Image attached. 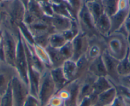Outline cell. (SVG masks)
<instances>
[{"label":"cell","mask_w":130,"mask_h":106,"mask_svg":"<svg viewBox=\"0 0 130 106\" xmlns=\"http://www.w3.org/2000/svg\"><path fill=\"white\" fill-rule=\"evenodd\" d=\"M17 75L16 69L7 63L0 62V95L8 90L13 78Z\"/></svg>","instance_id":"obj_7"},{"label":"cell","mask_w":130,"mask_h":106,"mask_svg":"<svg viewBox=\"0 0 130 106\" xmlns=\"http://www.w3.org/2000/svg\"><path fill=\"white\" fill-rule=\"evenodd\" d=\"M2 33H3V32H2V29L1 27V24H0V42L2 39Z\"/></svg>","instance_id":"obj_35"},{"label":"cell","mask_w":130,"mask_h":106,"mask_svg":"<svg viewBox=\"0 0 130 106\" xmlns=\"http://www.w3.org/2000/svg\"><path fill=\"white\" fill-rule=\"evenodd\" d=\"M15 67L17 71V74L21 79L29 85L28 79V62L27 54L25 50L24 44L19 32L18 45H17V53H16Z\"/></svg>","instance_id":"obj_4"},{"label":"cell","mask_w":130,"mask_h":106,"mask_svg":"<svg viewBox=\"0 0 130 106\" xmlns=\"http://www.w3.org/2000/svg\"><path fill=\"white\" fill-rule=\"evenodd\" d=\"M62 106H64V105H62Z\"/></svg>","instance_id":"obj_42"},{"label":"cell","mask_w":130,"mask_h":106,"mask_svg":"<svg viewBox=\"0 0 130 106\" xmlns=\"http://www.w3.org/2000/svg\"><path fill=\"white\" fill-rule=\"evenodd\" d=\"M102 57L107 69L108 79L112 84H119L120 76L117 72V66L119 60L112 57L106 50L102 54Z\"/></svg>","instance_id":"obj_8"},{"label":"cell","mask_w":130,"mask_h":106,"mask_svg":"<svg viewBox=\"0 0 130 106\" xmlns=\"http://www.w3.org/2000/svg\"><path fill=\"white\" fill-rule=\"evenodd\" d=\"M57 93V90L53 81L49 69H47L42 74L40 83L38 100L41 106L48 104L50 100Z\"/></svg>","instance_id":"obj_3"},{"label":"cell","mask_w":130,"mask_h":106,"mask_svg":"<svg viewBox=\"0 0 130 106\" xmlns=\"http://www.w3.org/2000/svg\"><path fill=\"white\" fill-rule=\"evenodd\" d=\"M45 106H51V105H50L49 104H47V105H46Z\"/></svg>","instance_id":"obj_39"},{"label":"cell","mask_w":130,"mask_h":106,"mask_svg":"<svg viewBox=\"0 0 130 106\" xmlns=\"http://www.w3.org/2000/svg\"><path fill=\"white\" fill-rule=\"evenodd\" d=\"M51 106H62L64 105V102L57 94L55 95L48 103Z\"/></svg>","instance_id":"obj_30"},{"label":"cell","mask_w":130,"mask_h":106,"mask_svg":"<svg viewBox=\"0 0 130 106\" xmlns=\"http://www.w3.org/2000/svg\"><path fill=\"white\" fill-rule=\"evenodd\" d=\"M130 13V2L129 0H121L119 10L110 17L111 30L110 34L118 31L123 26Z\"/></svg>","instance_id":"obj_6"},{"label":"cell","mask_w":130,"mask_h":106,"mask_svg":"<svg viewBox=\"0 0 130 106\" xmlns=\"http://www.w3.org/2000/svg\"><path fill=\"white\" fill-rule=\"evenodd\" d=\"M0 106H14L12 90H11V84L10 87H8L7 92L1 97Z\"/></svg>","instance_id":"obj_26"},{"label":"cell","mask_w":130,"mask_h":106,"mask_svg":"<svg viewBox=\"0 0 130 106\" xmlns=\"http://www.w3.org/2000/svg\"><path fill=\"white\" fill-rule=\"evenodd\" d=\"M112 85L116 88L117 96L121 97L127 106H130V90L121 84Z\"/></svg>","instance_id":"obj_24"},{"label":"cell","mask_w":130,"mask_h":106,"mask_svg":"<svg viewBox=\"0 0 130 106\" xmlns=\"http://www.w3.org/2000/svg\"><path fill=\"white\" fill-rule=\"evenodd\" d=\"M46 50H47V52L49 55L50 58H51V63H52V69L62 67L64 62L67 60L63 57L60 50L54 48L50 46H48L46 48Z\"/></svg>","instance_id":"obj_16"},{"label":"cell","mask_w":130,"mask_h":106,"mask_svg":"<svg viewBox=\"0 0 130 106\" xmlns=\"http://www.w3.org/2000/svg\"><path fill=\"white\" fill-rule=\"evenodd\" d=\"M117 96V92L113 86L110 89L98 95L94 106H110Z\"/></svg>","instance_id":"obj_13"},{"label":"cell","mask_w":130,"mask_h":106,"mask_svg":"<svg viewBox=\"0 0 130 106\" xmlns=\"http://www.w3.org/2000/svg\"><path fill=\"white\" fill-rule=\"evenodd\" d=\"M1 27L3 32L2 39L5 52L6 63L15 67L19 31L18 32H16L10 29L2 26H1Z\"/></svg>","instance_id":"obj_2"},{"label":"cell","mask_w":130,"mask_h":106,"mask_svg":"<svg viewBox=\"0 0 130 106\" xmlns=\"http://www.w3.org/2000/svg\"><path fill=\"white\" fill-rule=\"evenodd\" d=\"M98 96L94 95H91L90 97H87L82 100L79 103L78 106H94L96 104V99Z\"/></svg>","instance_id":"obj_28"},{"label":"cell","mask_w":130,"mask_h":106,"mask_svg":"<svg viewBox=\"0 0 130 106\" xmlns=\"http://www.w3.org/2000/svg\"><path fill=\"white\" fill-rule=\"evenodd\" d=\"M88 72L96 78L107 77V69L102 55L90 62Z\"/></svg>","instance_id":"obj_12"},{"label":"cell","mask_w":130,"mask_h":106,"mask_svg":"<svg viewBox=\"0 0 130 106\" xmlns=\"http://www.w3.org/2000/svg\"><path fill=\"white\" fill-rule=\"evenodd\" d=\"M112 87L113 85L107 77L98 78L94 83V91L92 94L98 96L105 91L112 88Z\"/></svg>","instance_id":"obj_19"},{"label":"cell","mask_w":130,"mask_h":106,"mask_svg":"<svg viewBox=\"0 0 130 106\" xmlns=\"http://www.w3.org/2000/svg\"><path fill=\"white\" fill-rule=\"evenodd\" d=\"M128 59H129V63H130V52L128 54Z\"/></svg>","instance_id":"obj_37"},{"label":"cell","mask_w":130,"mask_h":106,"mask_svg":"<svg viewBox=\"0 0 130 106\" xmlns=\"http://www.w3.org/2000/svg\"><path fill=\"white\" fill-rule=\"evenodd\" d=\"M121 0H102L104 12L110 17L118 11Z\"/></svg>","instance_id":"obj_23"},{"label":"cell","mask_w":130,"mask_h":106,"mask_svg":"<svg viewBox=\"0 0 130 106\" xmlns=\"http://www.w3.org/2000/svg\"><path fill=\"white\" fill-rule=\"evenodd\" d=\"M23 106H41L38 98L29 95Z\"/></svg>","instance_id":"obj_29"},{"label":"cell","mask_w":130,"mask_h":106,"mask_svg":"<svg viewBox=\"0 0 130 106\" xmlns=\"http://www.w3.org/2000/svg\"><path fill=\"white\" fill-rule=\"evenodd\" d=\"M89 38L84 34L79 32L72 41L73 47V57L72 60L77 62L82 56L85 55L89 46Z\"/></svg>","instance_id":"obj_10"},{"label":"cell","mask_w":130,"mask_h":106,"mask_svg":"<svg viewBox=\"0 0 130 106\" xmlns=\"http://www.w3.org/2000/svg\"><path fill=\"white\" fill-rule=\"evenodd\" d=\"M95 26L98 32L103 37H107L110 34L111 30L110 18L105 13H103L95 22Z\"/></svg>","instance_id":"obj_14"},{"label":"cell","mask_w":130,"mask_h":106,"mask_svg":"<svg viewBox=\"0 0 130 106\" xmlns=\"http://www.w3.org/2000/svg\"><path fill=\"white\" fill-rule=\"evenodd\" d=\"M128 54L124 58L120 60L117 66V72L120 77L126 76L130 74V63L128 59Z\"/></svg>","instance_id":"obj_25"},{"label":"cell","mask_w":130,"mask_h":106,"mask_svg":"<svg viewBox=\"0 0 130 106\" xmlns=\"http://www.w3.org/2000/svg\"><path fill=\"white\" fill-rule=\"evenodd\" d=\"M11 90L14 106H23L30 95L28 85L20 78L18 74L12 80Z\"/></svg>","instance_id":"obj_5"},{"label":"cell","mask_w":130,"mask_h":106,"mask_svg":"<svg viewBox=\"0 0 130 106\" xmlns=\"http://www.w3.org/2000/svg\"><path fill=\"white\" fill-rule=\"evenodd\" d=\"M0 62L6 63L5 52L4 46H3V39H2L0 42Z\"/></svg>","instance_id":"obj_32"},{"label":"cell","mask_w":130,"mask_h":106,"mask_svg":"<svg viewBox=\"0 0 130 106\" xmlns=\"http://www.w3.org/2000/svg\"><path fill=\"white\" fill-rule=\"evenodd\" d=\"M105 50L106 44L104 37L99 36L90 38L86 56L91 62L102 56Z\"/></svg>","instance_id":"obj_9"},{"label":"cell","mask_w":130,"mask_h":106,"mask_svg":"<svg viewBox=\"0 0 130 106\" xmlns=\"http://www.w3.org/2000/svg\"><path fill=\"white\" fill-rule=\"evenodd\" d=\"M77 74L76 80H80L88 73V68L90 61L87 59L86 55L82 56L77 61Z\"/></svg>","instance_id":"obj_21"},{"label":"cell","mask_w":130,"mask_h":106,"mask_svg":"<svg viewBox=\"0 0 130 106\" xmlns=\"http://www.w3.org/2000/svg\"><path fill=\"white\" fill-rule=\"evenodd\" d=\"M1 97H2V96L0 95V100H1Z\"/></svg>","instance_id":"obj_40"},{"label":"cell","mask_w":130,"mask_h":106,"mask_svg":"<svg viewBox=\"0 0 130 106\" xmlns=\"http://www.w3.org/2000/svg\"><path fill=\"white\" fill-rule=\"evenodd\" d=\"M32 47L37 57L42 61L44 66L47 69H52V63H51L49 55H48L46 48L37 44H34L33 45H32Z\"/></svg>","instance_id":"obj_20"},{"label":"cell","mask_w":130,"mask_h":106,"mask_svg":"<svg viewBox=\"0 0 130 106\" xmlns=\"http://www.w3.org/2000/svg\"><path fill=\"white\" fill-rule=\"evenodd\" d=\"M50 71H51V76L53 79L54 83L56 87L57 92L64 88L69 83L64 74L61 67L51 69H50Z\"/></svg>","instance_id":"obj_15"},{"label":"cell","mask_w":130,"mask_h":106,"mask_svg":"<svg viewBox=\"0 0 130 106\" xmlns=\"http://www.w3.org/2000/svg\"><path fill=\"white\" fill-rule=\"evenodd\" d=\"M105 41L107 52L119 61L124 58L130 51L128 38L119 32H113L105 37Z\"/></svg>","instance_id":"obj_1"},{"label":"cell","mask_w":130,"mask_h":106,"mask_svg":"<svg viewBox=\"0 0 130 106\" xmlns=\"http://www.w3.org/2000/svg\"><path fill=\"white\" fill-rule=\"evenodd\" d=\"M129 2H130V0H129Z\"/></svg>","instance_id":"obj_41"},{"label":"cell","mask_w":130,"mask_h":106,"mask_svg":"<svg viewBox=\"0 0 130 106\" xmlns=\"http://www.w3.org/2000/svg\"><path fill=\"white\" fill-rule=\"evenodd\" d=\"M59 50L63 57L67 60L72 59V57H73V47H72V42H68L62 48H59Z\"/></svg>","instance_id":"obj_27"},{"label":"cell","mask_w":130,"mask_h":106,"mask_svg":"<svg viewBox=\"0 0 130 106\" xmlns=\"http://www.w3.org/2000/svg\"><path fill=\"white\" fill-rule=\"evenodd\" d=\"M85 5L94 23L105 13L102 2H85Z\"/></svg>","instance_id":"obj_18"},{"label":"cell","mask_w":130,"mask_h":106,"mask_svg":"<svg viewBox=\"0 0 130 106\" xmlns=\"http://www.w3.org/2000/svg\"><path fill=\"white\" fill-rule=\"evenodd\" d=\"M69 41L66 39L62 33L54 32L50 35L48 46L54 48L59 49L64 46Z\"/></svg>","instance_id":"obj_22"},{"label":"cell","mask_w":130,"mask_h":106,"mask_svg":"<svg viewBox=\"0 0 130 106\" xmlns=\"http://www.w3.org/2000/svg\"><path fill=\"white\" fill-rule=\"evenodd\" d=\"M110 106H127V104L124 102L123 100L119 96H117L115 100Z\"/></svg>","instance_id":"obj_33"},{"label":"cell","mask_w":130,"mask_h":106,"mask_svg":"<svg viewBox=\"0 0 130 106\" xmlns=\"http://www.w3.org/2000/svg\"><path fill=\"white\" fill-rule=\"evenodd\" d=\"M75 20L72 19L69 17L57 14H54L53 17H51V24L54 31L55 32L59 33H62L65 31L71 29L73 21Z\"/></svg>","instance_id":"obj_11"},{"label":"cell","mask_w":130,"mask_h":106,"mask_svg":"<svg viewBox=\"0 0 130 106\" xmlns=\"http://www.w3.org/2000/svg\"><path fill=\"white\" fill-rule=\"evenodd\" d=\"M4 1H5V0H0V3H2V2H4Z\"/></svg>","instance_id":"obj_38"},{"label":"cell","mask_w":130,"mask_h":106,"mask_svg":"<svg viewBox=\"0 0 130 106\" xmlns=\"http://www.w3.org/2000/svg\"><path fill=\"white\" fill-rule=\"evenodd\" d=\"M64 74L69 83L75 81L77 74V62L69 59L65 61L62 66Z\"/></svg>","instance_id":"obj_17"},{"label":"cell","mask_w":130,"mask_h":106,"mask_svg":"<svg viewBox=\"0 0 130 106\" xmlns=\"http://www.w3.org/2000/svg\"><path fill=\"white\" fill-rule=\"evenodd\" d=\"M7 5V0H5L4 2H2V3H0V18H1V17H2V13H3V12H5V10Z\"/></svg>","instance_id":"obj_34"},{"label":"cell","mask_w":130,"mask_h":106,"mask_svg":"<svg viewBox=\"0 0 130 106\" xmlns=\"http://www.w3.org/2000/svg\"><path fill=\"white\" fill-rule=\"evenodd\" d=\"M84 2H102V0H84Z\"/></svg>","instance_id":"obj_36"},{"label":"cell","mask_w":130,"mask_h":106,"mask_svg":"<svg viewBox=\"0 0 130 106\" xmlns=\"http://www.w3.org/2000/svg\"><path fill=\"white\" fill-rule=\"evenodd\" d=\"M119 84H121L130 90V74L126 76L120 77Z\"/></svg>","instance_id":"obj_31"}]
</instances>
